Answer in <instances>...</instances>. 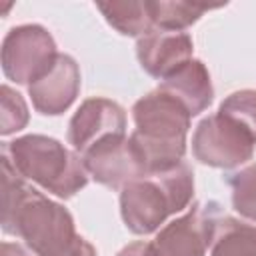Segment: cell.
Listing matches in <instances>:
<instances>
[{"label": "cell", "instance_id": "obj_9", "mask_svg": "<svg viewBox=\"0 0 256 256\" xmlns=\"http://www.w3.org/2000/svg\"><path fill=\"white\" fill-rule=\"evenodd\" d=\"M124 134L126 112L118 102L108 98L84 100L68 124V142L80 156L102 140Z\"/></svg>", "mask_w": 256, "mask_h": 256}, {"label": "cell", "instance_id": "obj_10", "mask_svg": "<svg viewBox=\"0 0 256 256\" xmlns=\"http://www.w3.org/2000/svg\"><path fill=\"white\" fill-rule=\"evenodd\" d=\"M194 42L186 32L154 28L136 42V56L146 74L164 80L192 60Z\"/></svg>", "mask_w": 256, "mask_h": 256}, {"label": "cell", "instance_id": "obj_8", "mask_svg": "<svg viewBox=\"0 0 256 256\" xmlns=\"http://www.w3.org/2000/svg\"><path fill=\"white\" fill-rule=\"evenodd\" d=\"M88 174L102 186L124 188L128 182L148 174L144 158L130 136H112L82 154Z\"/></svg>", "mask_w": 256, "mask_h": 256}, {"label": "cell", "instance_id": "obj_19", "mask_svg": "<svg viewBox=\"0 0 256 256\" xmlns=\"http://www.w3.org/2000/svg\"><path fill=\"white\" fill-rule=\"evenodd\" d=\"M60 256H98V254H96V248L88 240H84L82 236H76L74 242Z\"/></svg>", "mask_w": 256, "mask_h": 256}, {"label": "cell", "instance_id": "obj_2", "mask_svg": "<svg viewBox=\"0 0 256 256\" xmlns=\"http://www.w3.org/2000/svg\"><path fill=\"white\" fill-rule=\"evenodd\" d=\"M132 118L136 128L130 140L140 150L148 174L174 168L182 162L192 116L176 98L156 88L134 102Z\"/></svg>", "mask_w": 256, "mask_h": 256}, {"label": "cell", "instance_id": "obj_4", "mask_svg": "<svg viewBox=\"0 0 256 256\" xmlns=\"http://www.w3.org/2000/svg\"><path fill=\"white\" fill-rule=\"evenodd\" d=\"M16 172L58 198H72L88 184V170L76 150L42 134H26L2 146Z\"/></svg>", "mask_w": 256, "mask_h": 256}, {"label": "cell", "instance_id": "obj_3", "mask_svg": "<svg viewBox=\"0 0 256 256\" xmlns=\"http://www.w3.org/2000/svg\"><path fill=\"white\" fill-rule=\"evenodd\" d=\"M194 198V172L184 160L168 170L146 174L120 190V214L132 234L156 232L168 216L184 212Z\"/></svg>", "mask_w": 256, "mask_h": 256}, {"label": "cell", "instance_id": "obj_7", "mask_svg": "<svg viewBox=\"0 0 256 256\" xmlns=\"http://www.w3.org/2000/svg\"><path fill=\"white\" fill-rule=\"evenodd\" d=\"M220 218L222 212L216 202H194L182 216L164 224L154 240H150L154 256H206Z\"/></svg>", "mask_w": 256, "mask_h": 256}, {"label": "cell", "instance_id": "obj_6", "mask_svg": "<svg viewBox=\"0 0 256 256\" xmlns=\"http://www.w3.org/2000/svg\"><path fill=\"white\" fill-rule=\"evenodd\" d=\"M256 138L230 116L216 112L200 120L192 136L194 158L214 168H236L254 156Z\"/></svg>", "mask_w": 256, "mask_h": 256}, {"label": "cell", "instance_id": "obj_11", "mask_svg": "<svg viewBox=\"0 0 256 256\" xmlns=\"http://www.w3.org/2000/svg\"><path fill=\"white\" fill-rule=\"evenodd\" d=\"M80 92V68L68 54H58L54 66L28 86L32 106L44 116H58L70 108Z\"/></svg>", "mask_w": 256, "mask_h": 256}, {"label": "cell", "instance_id": "obj_15", "mask_svg": "<svg viewBox=\"0 0 256 256\" xmlns=\"http://www.w3.org/2000/svg\"><path fill=\"white\" fill-rule=\"evenodd\" d=\"M148 10H150L154 28L168 30V32H182L184 28L198 22L200 16L206 10H210V6L190 4V2H164V0L150 2L148 0Z\"/></svg>", "mask_w": 256, "mask_h": 256}, {"label": "cell", "instance_id": "obj_18", "mask_svg": "<svg viewBox=\"0 0 256 256\" xmlns=\"http://www.w3.org/2000/svg\"><path fill=\"white\" fill-rule=\"evenodd\" d=\"M218 112L230 116L240 126H244L256 138V90H238L232 92L218 108Z\"/></svg>", "mask_w": 256, "mask_h": 256}, {"label": "cell", "instance_id": "obj_14", "mask_svg": "<svg viewBox=\"0 0 256 256\" xmlns=\"http://www.w3.org/2000/svg\"><path fill=\"white\" fill-rule=\"evenodd\" d=\"M210 250V256H256V226L222 216Z\"/></svg>", "mask_w": 256, "mask_h": 256}, {"label": "cell", "instance_id": "obj_12", "mask_svg": "<svg viewBox=\"0 0 256 256\" xmlns=\"http://www.w3.org/2000/svg\"><path fill=\"white\" fill-rule=\"evenodd\" d=\"M168 96L176 98L190 116L202 114L214 100V88L210 80V72L200 60H190L180 66L174 74L164 78L158 86Z\"/></svg>", "mask_w": 256, "mask_h": 256}, {"label": "cell", "instance_id": "obj_17", "mask_svg": "<svg viewBox=\"0 0 256 256\" xmlns=\"http://www.w3.org/2000/svg\"><path fill=\"white\" fill-rule=\"evenodd\" d=\"M28 124V106L20 92L10 86L0 88V134L8 136Z\"/></svg>", "mask_w": 256, "mask_h": 256}, {"label": "cell", "instance_id": "obj_21", "mask_svg": "<svg viewBox=\"0 0 256 256\" xmlns=\"http://www.w3.org/2000/svg\"><path fill=\"white\" fill-rule=\"evenodd\" d=\"M0 256H30L20 244H12V242H2V254Z\"/></svg>", "mask_w": 256, "mask_h": 256}, {"label": "cell", "instance_id": "obj_20", "mask_svg": "<svg viewBox=\"0 0 256 256\" xmlns=\"http://www.w3.org/2000/svg\"><path fill=\"white\" fill-rule=\"evenodd\" d=\"M116 256H154V252H152L150 242L138 240V242H132V244L124 246Z\"/></svg>", "mask_w": 256, "mask_h": 256}, {"label": "cell", "instance_id": "obj_16", "mask_svg": "<svg viewBox=\"0 0 256 256\" xmlns=\"http://www.w3.org/2000/svg\"><path fill=\"white\" fill-rule=\"evenodd\" d=\"M232 190V206L246 220L256 222V164L234 172L228 178Z\"/></svg>", "mask_w": 256, "mask_h": 256}, {"label": "cell", "instance_id": "obj_5", "mask_svg": "<svg viewBox=\"0 0 256 256\" xmlns=\"http://www.w3.org/2000/svg\"><path fill=\"white\" fill-rule=\"evenodd\" d=\"M56 42L40 24L12 28L2 40V70L16 84H34L56 62Z\"/></svg>", "mask_w": 256, "mask_h": 256}, {"label": "cell", "instance_id": "obj_13", "mask_svg": "<svg viewBox=\"0 0 256 256\" xmlns=\"http://www.w3.org/2000/svg\"><path fill=\"white\" fill-rule=\"evenodd\" d=\"M96 8L102 12L106 22L122 36H146L154 30L148 2H98Z\"/></svg>", "mask_w": 256, "mask_h": 256}, {"label": "cell", "instance_id": "obj_1", "mask_svg": "<svg viewBox=\"0 0 256 256\" xmlns=\"http://www.w3.org/2000/svg\"><path fill=\"white\" fill-rule=\"evenodd\" d=\"M2 228L20 236L36 256H60L78 236L72 214L28 186L2 154Z\"/></svg>", "mask_w": 256, "mask_h": 256}]
</instances>
